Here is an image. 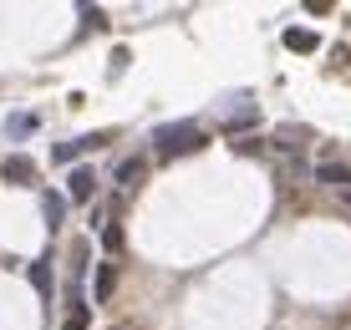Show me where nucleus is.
I'll list each match as a JSON object with an SVG mask.
<instances>
[{
  "label": "nucleus",
  "mask_w": 351,
  "mask_h": 330,
  "mask_svg": "<svg viewBox=\"0 0 351 330\" xmlns=\"http://www.w3.org/2000/svg\"><path fill=\"white\" fill-rule=\"evenodd\" d=\"M153 148H158L163 157L199 153L204 148V127L199 122H163V127H153Z\"/></svg>",
  "instance_id": "nucleus-1"
},
{
  "label": "nucleus",
  "mask_w": 351,
  "mask_h": 330,
  "mask_svg": "<svg viewBox=\"0 0 351 330\" xmlns=\"http://www.w3.org/2000/svg\"><path fill=\"white\" fill-rule=\"evenodd\" d=\"M0 178L16 183V188H31V183H36V163L16 153V157H5V163H0Z\"/></svg>",
  "instance_id": "nucleus-2"
},
{
  "label": "nucleus",
  "mask_w": 351,
  "mask_h": 330,
  "mask_svg": "<svg viewBox=\"0 0 351 330\" xmlns=\"http://www.w3.org/2000/svg\"><path fill=\"white\" fill-rule=\"evenodd\" d=\"M316 31H306V26H290L285 31V51H295V56H311V51H316Z\"/></svg>",
  "instance_id": "nucleus-3"
},
{
  "label": "nucleus",
  "mask_w": 351,
  "mask_h": 330,
  "mask_svg": "<svg viewBox=\"0 0 351 330\" xmlns=\"http://www.w3.org/2000/svg\"><path fill=\"white\" fill-rule=\"evenodd\" d=\"M92 168H71V183H66V193H71V203H87L92 199Z\"/></svg>",
  "instance_id": "nucleus-4"
},
{
  "label": "nucleus",
  "mask_w": 351,
  "mask_h": 330,
  "mask_svg": "<svg viewBox=\"0 0 351 330\" xmlns=\"http://www.w3.org/2000/svg\"><path fill=\"white\" fill-rule=\"evenodd\" d=\"M143 173H148V163H143V157H128V163H117V183H123V188H138Z\"/></svg>",
  "instance_id": "nucleus-5"
},
{
  "label": "nucleus",
  "mask_w": 351,
  "mask_h": 330,
  "mask_svg": "<svg viewBox=\"0 0 351 330\" xmlns=\"http://www.w3.org/2000/svg\"><path fill=\"white\" fill-rule=\"evenodd\" d=\"M316 178H321V183H341V188H346V183H351V168H346V163H316Z\"/></svg>",
  "instance_id": "nucleus-6"
},
{
  "label": "nucleus",
  "mask_w": 351,
  "mask_h": 330,
  "mask_svg": "<svg viewBox=\"0 0 351 330\" xmlns=\"http://www.w3.org/2000/svg\"><path fill=\"white\" fill-rule=\"evenodd\" d=\"M41 209H46V224H62V218H66V199H62V193H46V199H41Z\"/></svg>",
  "instance_id": "nucleus-7"
},
{
  "label": "nucleus",
  "mask_w": 351,
  "mask_h": 330,
  "mask_svg": "<svg viewBox=\"0 0 351 330\" xmlns=\"http://www.w3.org/2000/svg\"><path fill=\"white\" fill-rule=\"evenodd\" d=\"M112 285H117V270H112V259H107V264H97V300L112 295Z\"/></svg>",
  "instance_id": "nucleus-8"
},
{
  "label": "nucleus",
  "mask_w": 351,
  "mask_h": 330,
  "mask_svg": "<svg viewBox=\"0 0 351 330\" xmlns=\"http://www.w3.org/2000/svg\"><path fill=\"white\" fill-rule=\"evenodd\" d=\"M87 315H92L87 305H82V300H71V315H66V325H62V330H87Z\"/></svg>",
  "instance_id": "nucleus-9"
},
{
  "label": "nucleus",
  "mask_w": 351,
  "mask_h": 330,
  "mask_svg": "<svg viewBox=\"0 0 351 330\" xmlns=\"http://www.w3.org/2000/svg\"><path fill=\"white\" fill-rule=\"evenodd\" d=\"M31 285L41 290V295H51V270H46V259H41V264H31Z\"/></svg>",
  "instance_id": "nucleus-10"
},
{
  "label": "nucleus",
  "mask_w": 351,
  "mask_h": 330,
  "mask_svg": "<svg viewBox=\"0 0 351 330\" xmlns=\"http://www.w3.org/2000/svg\"><path fill=\"white\" fill-rule=\"evenodd\" d=\"M102 244L117 254V249H123V229H117V224H107V229H102Z\"/></svg>",
  "instance_id": "nucleus-11"
},
{
  "label": "nucleus",
  "mask_w": 351,
  "mask_h": 330,
  "mask_svg": "<svg viewBox=\"0 0 351 330\" xmlns=\"http://www.w3.org/2000/svg\"><path fill=\"white\" fill-rule=\"evenodd\" d=\"M245 127H255V112H239V117H229V138H234V132H245Z\"/></svg>",
  "instance_id": "nucleus-12"
},
{
  "label": "nucleus",
  "mask_w": 351,
  "mask_h": 330,
  "mask_svg": "<svg viewBox=\"0 0 351 330\" xmlns=\"http://www.w3.org/2000/svg\"><path fill=\"white\" fill-rule=\"evenodd\" d=\"M77 153H82V142H62V148H56V163H71Z\"/></svg>",
  "instance_id": "nucleus-13"
},
{
  "label": "nucleus",
  "mask_w": 351,
  "mask_h": 330,
  "mask_svg": "<svg viewBox=\"0 0 351 330\" xmlns=\"http://www.w3.org/2000/svg\"><path fill=\"white\" fill-rule=\"evenodd\" d=\"M10 132H36V117H26V112L10 117Z\"/></svg>",
  "instance_id": "nucleus-14"
},
{
  "label": "nucleus",
  "mask_w": 351,
  "mask_h": 330,
  "mask_svg": "<svg viewBox=\"0 0 351 330\" xmlns=\"http://www.w3.org/2000/svg\"><path fill=\"white\" fill-rule=\"evenodd\" d=\"M346 203H351V188H346Z\"/></svg>",
  "instance_id": "nucleus-15"
}]
</instances>
